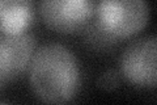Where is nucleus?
Masks as SVG:
<instances>
[{"label": "nucleus", "instance_id": "nucleus-1", "mask_svg": "<svg viewBox=\"0 0 157 105\" xmlns=\"http://www.w3.org/2000/svg\"><path fill=\"white\" fill-rule=\"evenodd\" d=\"M29 71L33 93L46 104H66L81 87V71L76 57L60 43L36 49Z\"/></svg>", "mask_w": 157, "mask_h": 105}, {"label": "nucleus", "instance_id": "nucleus-2", "mask_svg": "<svg viewBox=\"0 0 157 105\" xmlns=\"http://www.w3.org/2000/svg\"><path fill=\"white\" fill-rule=\"evenodd\" d=\"M93 20L118 41L139 34L149 21L145 0H100Z\"/></svg>", "mask_w": 157, "mask_h": 105}, {"label": "nucleus", "instance_id": "nucleus-3", "mask_svg": "<svg viewBox=\"0 0 157 105\" xmlns=\"http://www.w3.org/2000/svg\"><path fill=\"white\" fill-rule=\"evenodd\" d=\"M94 0H41L39 13L45 25L60 34L81 33L94 17Z\"/></svg>", "mask_w": 157, "mask_h": 105}, {"label": "nucleus", "instance_id": "nucleus-4", "mask_svg": "<svg viewBox=\"0 0 157 105\" xmlns=\"http://www.w3.org/2000/svg\"><path fill=\"white\" fill-rule=\"evenodd\" d=\"M121 75L127 83L137 88L156 87V37L132 41L122 53Z\"/></svg>", "mask_w": 157, "mask_h": 105}, {"label": "nucleus", "instance_id": "nucleus-5", "mask_svg": "<svg viewBox=\"0 0 157 105\" xmlns=\"http://www.w3.org/2000/svg\"><path fill=\"white\" fill-rule=\"evenodd\" d=\"M36 45V38L29 33L0 34V91L28 71Z\"/></svg>", "mask_w": 157, "mask_h": 105}, {"label": "nucleus", "instance_id": "nucleus-6", "mask_svg": "<svg viewBox=\"0 0 157 105\" xmlns=\"http://www.w3.org/2000/svg\"><path fill=\"white\" fill-rule=\"evenodd\" d=\"M36 20L33 0H0V34L26 33Z\"/></svg>", "mask_w": 157, "mask_h": 105}, {"label": "nucleus", "instance_id": "nucleus-7", "mask_svg": "<svg viewBox=\"0 0 157 105\" xmlns=\"http://www.w3.org/2000/svg\"><path fill=\"white\" fill-rule=\"evenodd\" d=\"M81 33L85 43L93 50H97V51H109L121 42L117 38L110 36L109 33H106L94 20H92Z\"/></svg>", "mask_w": 157, "mask_h": 105}, {"label": "nucleus", "instance_id": "nucleus-8", "mask_svg": "<svg viewBox=\"0 0 157 105\" xmlns=\"http://www.w3.org/2000/svg\"><path fill=\"white\" fill-rule=\"evenodd\" d=\"M118 84H119V75H118V72L114 71V70L106 71L98 79V86L104 89H107V91H111V89L117 88Z\"/></svg>", "mask_w": 157, "mask_h": 105}]
</instances>
